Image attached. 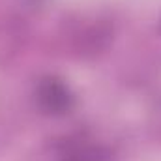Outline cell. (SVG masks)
<instances>
[{
	"mask_svg": "<svg viewBox=\"0 0 161 161\" xmlns=\"http://www.w3.org/2000/svg\"><path fill=\"white\" fill-rule=\"evenodd\" d=\"M36 101L45 114L62 116L73 109V94L58 77H43L36 86Z\"/></svg>",
	"mask_w": 161,
	"mask_h": 161,
	"instance_id": "obj_1",
	"label": "cell"
},
{
	"mask_svg": "<svg viewBox=\"0 0 161 161\" xmlns=\"http://www.w3.org/2000/svg\"><path fill=\"white\" fill-rule=\"evenodd\" d=\"M62 161H105V152L99 148H82L79 152L69 154Z\"/></svg>",
	"mask_w": 161,
	"mask_h": 161,
	"instance_id": "obj_2",
	"label": "cell"
}]
</instances>
